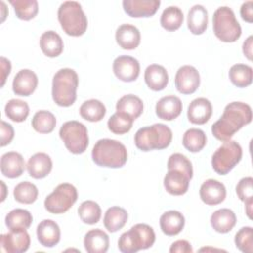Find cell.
Segmentation results:
<instances>
[{
    "mask_svg": "<svg viewBox=\"0 0 253 253\" xmlns=\"http://www.w3.org/2000/svg\"><path fill=\"white\" fill-rule=\"evenodd\" d=\"M188 29L194 35H202L208 27V11L202 5H194L187 18Z\"/></svg>",
    "mask_w": 253,
    "mask_h": 253,
    "instance_id": "cell-28",
    "label": "cell"
},
{
    "mask_svg": "<svg viewBox=\"0 0 253 253\" xmlns=\"http://www.w3.org/2000/svg\"><path fill=\"white\" fill-rule=\"evenodd\" d=\"M14 138V128L13 126L6 123L5 121H1V146H5L9 144Z\"/></svg>",
    "mask_w": 253,
    "mask_h": 253,
    "instance_id": "cell-46",
    "label": "cell"
},
{
    "mask_svg": "<svg viewBox=\"0 0 253 253\" xmlns=\"http://www.w3.org/2000/svg\"><path fill=\"white\" fill-rule=\"evenodd\" d=\"M169 251L171 253H192L193 248L189 241L180 239L172 243Z\"/></svg>",
    "mask_w": 253,
    "mask_h": 253,
    "instance_id": "cell-47",
    "label": "cell"
},
{
    "mask_svg": "<svg viewBox=\"0 0 253 253\" xmlns=\"http://www.w3.org/2000/svg\"><path fill=\"white\" fill-rule=\"evenodd\" d=\"M93 161L102 167L120 168L127 160L126 146L115 139L104 138L98 140L92 149Z\"/></svg>",
    "mask_w": 253,
    "mask_h": 253,
    "instance_id": "cell-2",
    "label": "cell"
},
{
    "mask_svg": "<svg viewBox=\"0 0 253 253\" xmlns=\"http://www.w3.org/2000/svg\"><path fill=\"white\" fill-rule=\"evenodd\" d=\"M172 130L164 124H154L152 126L139 128L134 134V143L142 151L153 149H164L169 146L172 140Z\"/></svg>",
    "mask_w": 253,
    "mask_h": 253,
    "instance_id": "cell-4",
    "label": "cell"
},
{
    "mask_svg": "<svg viewBox=\"0 0 253 253\" xmlns=\"http://www.w3.org/2000/svg\"><path fill=\"white\" fill-rule=\"evenodd\" d=\"M242 148L234 140L224 141L211 156L212 169L219 175L228 174L241 160Z\"/></svg>",
    "mask_w": 253,
    "mask_h": 253,
    "instance_id": "cell-9",
    "label": "cell"
},
{
    "mask_svg": "<svg viewBox=\"0 0 253 253\" xmlns=\"http://www.w3.org/2000/svg\"><path fill=\"white\" fill-rule=\"evenodd\" d=\"M144 80L149 89L153 91L163 90L169 81L167 70L159 64H150L144 71Z\"/></svg>",
    "mask_w": 253,
    "mask_h": 253,
    "instance_id": "cell-24",
    "label": "cell"
},
{
    "mask_svg": "<svg viewBox=\"0 0 253 253\" xmlns=\"http://www.w3.org/2000/svg\"><path fill=\"white\" fill-rule=\"evenodd\" d=\"M228 76L234 86L238 88H245L252 83L253 70L249 65L237 63L230 67Z\"/></svg>",
    "mask_w": 253,
    "mask_h": 253,
    "instance_id": "cell-32",
    "label": "cell"
},
{
    "mask_svg": "<svg viewBox=\"0 0 253 253\" xmlns=\"http://www.w3.org/2000/svg\"><path fill=\"white\" fill-rule=\"evenodd\" d=\"M1 173L10 179L20 177L25 171V160L23 156L16 151H9L1 156Z\"/></svg>",
    "mask_w": 253,
    "mask_h": 253,
    "instance_id": "cell-17",
    "label": "cell"
},
{
    "mask_svg": "<svg viewBox=\"0 0 253 253\" xmlns=\"http://www.w3.org/2000/svg\"><path fill=\"white\" fill-rule=\"evenodd\" d=\"M154 241L153 228L145 223H137L120 236L118 247L123 253H135L138 250L151 247Z\"/></svg>",
    "mask_w": 253,
    "mask_h": 253,
    "instance_id": "cell-6",
    "label": "cell"
},
{
    "mask_svg": "<svg viewBox=\"0 0 253 253\" xmlns=\"http://www.w3.org/2000/svg\"><path fill=\"white\" fill-rule=\"evenodd\" d=\"M14 198L21 204H33L39 195L38 188L31 182L24 181L19 183L14 189Z\"/></svg>",
    "mask_w": 253,
    "mask_h": 253,
    "instance_id": "cell-42",
    "label": "cell"
},
{
    "mask_svg": "<svg viewBox=\"0 0 253 253\" xmlns=\"http://www.w3.org/2000/svg\"><path fill=\"white\" fill-rule=\"evenodd\" d=\"M33 222L32 213L24 209H15L5 217V224L9 229L29 228Z\"/></svg>",
    "mask_w": 253,
    "mask_h": 253,
    "instance_id": "cell-36",
    "label": "cell"
},
{
    "mask_svg": "<svg viewBox=\"0 0 253 253\" xmlns=\"http://www.w3.org/2000/svg\"><path fill=\"white\" fill-rule=\"evenodd\" d=\"M236 224V215L229 209H219L211 216V227L219 233L229 232Z\"/></svg>",
    "mask_w": 253,
    "mask_h": 253,
    "instance_id": "cell-27",
    "label": "cell"
},
{
    "mask_svg": "<svg viewBox=\"0 0 253 253\" xmlns=\"http://www.w3.org/2000/svg\"><path fill=\"white\" fill-rule=\"evenodd\" d=\"M159 224L164 234L174 236L183 230L185 225V217L178 211H168L160 216Z\"/></svg>",
    "mask_w": 253,
    "mask_h": 253,
    "instance_id": "cell-26",
    "label": "cell"
},
{
    "mask_svg": "<svg viewBox=\"0 0 253 253\" xmlns=\"http://www.w3.org/2000/svg\"><path fill=\"white\" fill-rule=\"evenodd\" d=\"M236 247L244 253H252L253 251V229L250 226L240 228L234 237Z\"/></svg>",
    "mask_w": 253,
    "mask_h": 253,
    "instance_id": "cell-45",
    "label": "cell"
},
{
    "mask_svg": "<svg viewBox=\"0 0 253 253\" xmlns=\"http://www.w3.org/2000/svg\"><path fill=\"white\" fill-rule=\"evenodd\" d=\"M226 189L224 185L214 179L206 180L200 188L201 200L209 206H215L224 201Z\"/></svg>",
    "mask_w": 253,
    "mask_h": 253,
    "instance_id": "cell-15",
    "label": "cell"
},
{
    "mask_svg": "<svg viewBox=\"0 0 253 253\" xmlns=\"http://www.w3.org/2000/svg\"><path fill=\"white\" fill-rule=\"evenodd\" d=\"M37 237L44 247H53L60 240V228L51 219H43L37 227Z\"/></svg>",
    "mask_w": 253,
    "mask_h": 253,
    "instance_id": "cell-21",
    "label": "cell"
},
{
    "mask_svg": "<svg viewBox=\"0 0 253 253\" xmlns=\"http://www.w3.org/2000/svg\"><path fill=\"white\" fill-rule=\"evenodd\" d=\"M57 17L62 30L69 36L79 37L87 30V17L76 1L63 2L58 8Z\"/></svg>",
    "mask_w": 253,
    "mask_h": 253,
    "instance_id": "cell-5",
    "label": "cell"
},
{
    "mask_svg": "<svg viewBox=\"0 0 253 253\" xmlns=\"http://www.w3.org/2000/svg\"><path fill=\"white\" fill-rule=\"evenodd\" d=\"M182 102L180 98L174 95L162 97L155 106L157 117L164 121H172L180 116L182 112Z\"/></svg>",
    "mask_w": 253,
    "mask_h": 253,
    "instance_id": "cell-19",
    "label": "cell"
},
{
    "mask_svg": "<svg viewBox=\"0 0 253 253\" xmlns=\"http://www.w3.org/2000/svg\"><path fill=\"white\" fill-rule=\"evenodd\" d=\"M80 116L89 122H99L106 115L105 105L96 99H90L85 101L79 109Z\"/></svg>",
    "mask_w": 253,
    "mask_h": 253,
    "instance_id": "cell-33",
    "label": "cell"
},
{
    "mask_svg": "<svg viewBox=\"0 0 253 253\" xmlns=\"http://www.w3.org/2000/svg\"><path fill=\"white\" fill-rule=\"evenodd\" d=\"M236 194L238 198L245 204V211L247 216L252 218V205H253V178L244 177L236 185Z\"/></svg>",
    "mask_w": 253,
    "mask_h": 253,
    "instance_id": "cell-38",
    "label": "cell"
},
{
    "mask_svg": "<svg viewBox=\"0 0 253 253\" xmlns=\"http://www.w3.org/2000/svg\"><path fill=\"white\" fill-rule=\"evenodd\" d=\"M252 41H253V37L252 36H249L245 42H243V45H242V50H243V53L244 55L249 59V60H252Z\"/></svg>",
    "mask_w": 253,
    "mask_h": 253,
    "instance_id": "cell-50",
    "label": "cell"
},
{
    "mask_svg": "<svg viewBox=\"0 0 253 253\" xmlns=\"http://www.w3.org/2000/svg\"><path fill=\"white\" fill-rule=\"evenodd\" d=\"M160 6L159 0H124V11L132 18L153 16Z\"/></svg>",
    "mask_w": 253,
    "mask_h": 253,
    "instance_id": "cell-14",
    "label": "cell"
},
{
    "mask_svg": "<svg viewBox=\"0 0 253 253\" xmlns=\"http://www.w3.org/2000/svg\"><path fill=\"white\" fill-rule=\"evenodd\" d=\"M168 170H178L183 172L190 179L193 177V166L191 161L182 153H174L170 155L167 161Z\"/></svg>",
    "mask_w": 253,
    "mask_h": 253,
    "instance_id": "cell-44",
    "label": "cell"
},
{
    "mask_svg": "<svg viewBox=\"0 0 253 253\" xmlns=\"http://www.w3.org/2000/svg\"><path fill=\"white\" fill-rule=\"evenodd\" d=\"M0 60H1V70H2V72H1V79H2L1 86L3 87L4 84H5L6 78L10 74V71H11V62H10V60L5 58L4 56H1Z\"/></svg>",
    "mask_w": 253,
    "mask_h": 253,
    "instance_id": "cell-49",
    "label": "cell"
},
{
    "mask_svg": "<svg viewBox=\"0 0 253 253\" xmlns=\"http://www.w3.org/2000/svg\"><path fill=\"white\" fill-rule=\"evenodd\" d=\"M113 71L118 79L124 82H132L139 75L140 65L134 57L120 55L113 62Z\"/></svg>",
    "mask_w": 253,
    "mask_h": 253,
    "instance_id": "cell-13",
    "label": "cell"
},
{
    "mask_svg": "<svg viewBox=\"0 0 253 253\" xmlns=\"http://www.w3.org/2000/svg\"><path fill=\"white\" fill-rule=\"evenodd\" d=\"M40 46L44 55L48 57H56L63 51L62 39L54 31H46L41 36Z\"/></svg>",
    "mask_w": 253,
    "mask_h": 253,
    "instance_id": "cell-29",
    "label": "cell"
},
{
    "mask_svg": "<svg viewBox=\"0 0 253 253\" xmlns=\"http://www.w3.org/2000/svg\"><path fill=\"white\" fill-rule=\"evenodd\" d=\"M182 143L184 147L189 151L199 152L205 147L207 143L206 133L200 128H189L183 135Z\"/></svg>",
    "mask_w": 253,
    "mask_h": 253,
    "instance_id": "cell-35",
    "label": "cell"
},
{
    "mask_svg": "<svg viewBox=\"0 0 253 253\" xmlns=\"http://www.w3.org/2000/svg\"><path fill=\"white\" fill-rule=\"evenodd\" d=\"M77 190L69 183L59 184L44 200V208L54 214L66 212L77 201Z\"/></svg>",
    "mask_w": 253,
    "mask_h": 253,
    "instance_id": "cell-10",
    "label": "cell"
},
{
    "mask_svg": "<svg viewBox=\"0 0 253 253\" xmlns=\"http://www.w3.org/2000/svg\"><path fill=\"white\" fill-rule=\"evenodd\" d=\"M184 21L182 10L177 6L167 7L161 14L160 24L163 29L169 32L178 30Z\"/></svg>",
    "mask_w": 253,
    "mask_h": 253,
    "instance_id": "cell-34",
    "label": "cell"
},
{
    "mask_svg": "<svg viewBox=\"0 0 253 253\" xmlns=\"http://www.w3.org/2000/svg\"><path fill=\"white\" fill-rule=\"evenodd\" d=\"M212 114V107L211 102L206 98H197L193 100L187 112V117L189 122L195 125L206 124Z\"/></svg>",
    "mask_w": 253,
    "mask_h": 253,
    "instance_id": "cell-18",
    "label": "cell"
},
{
    "mask_svg": "<svg viewBox=\"0 0 253 253\" xmlns=\"http://www.w3.org/2000/svg\"><path fill=\"white\" fill-rule=\"evenodd\" d=\"M59 136L65 147L73 154L83 153L89 143L87 127L78 121H68L59 129Z\"/></svg>",
    "mask_w": 253,
    "mask_h": 253,
    "instance_id": "cell-8",
    "label": "cell"
},
{
    "mask_svg": "<svg viewBox=\"0 0 253 253\" xmlns=\"http://www.w3.org/2000/svg\"><path fill=\"white\" fill-rule=\"evenodd\" d=\"M16 16L24 21L35 18L39 12V5L36 0H10Z\"/></svg>",
    "mask_w": 253,
    "mask_h": 253,
    "instance_id": "cell-41",
    "label": "cell"
},
{
    "mask_svg": "<svg viewBox=\"0 0 253 253\" xmlns=\"http://www.w3.org/2000/svg\"><path fill=\"white\" fill-rule=\"evenodd\" d=\"M78 75L71 68H61L53 76L51 95L60 107H69L76 100Z\"/></svg>",
    "mask_w": 253,
    "mask_h": 253,
    "instance_id": "cell-3",
    "label": "cell"
},
{
    "mask_svg": "<svg viewBox=\"0 0 253 253\" xmlns=\"http://www.w3.org/2000/svg\"><path fill=\"white\" fill-rule=\"evenodd\" d=\"M212 29L215 37L224 42H233L241 36V27L233 11L226 6L217 8L213 13Z\"/></svg>",
    "mask_w": 253,
    "mask_h": 253,
    "instance_id": "cell-7",
    "label": "cell"
},
{
    "mask_svg": "<svg viewBox=\"0 0 253 253\" xmlns=\"http://www.w3.org/2000/svg\"><path fill=\"white\" fill-rule=\"evenodd\" d=\"M133 121L134 120L128 115L116 112L108 120V128L115 134H124L131 129Z\"/></svg>",
    "mask_w": 253,
    "mask_h": 253,
    "instance_id": "cell-40",
    "label": "cell"
},
{
    "mask_svg": "<svg viewBox=\"0 0 253 253\" xmlns=\"http://www.w3.org/2000/svg\"><path fill=\"white\" fill-rule=\"evenodd\" d=\"M200 81L199 71L192 65L180 67L175 75V86L177 90L184 95L196 92L200 86Z\"/></svg>",
    "mask_w": 253,
    "mask_h": 253,
    "instance_id": "cell-12",
    "label": "cell"
},
{
    "mask_svg": "<svg viewBox=\"0 0 253 253\" xmlns=\"http://www.w3.org/2000/svg\"><path fill=\"white\" fill-rule=\"evenodd\" d=\"M251 121V107L242 102H232L225 106L222 116L211 126V132L216 139L227 141Z\"/></svg>",
    "mask_w": 253,
    "mask_h": 253,
    "instance_id": "cell-1",
    "label": "cell"
},
{
    "mask_svg": "<svg viewBox=\"0 0 253 253\" xmlns=\"http://www.w3.org/2000/svg\"><path fill=\"white\" fill-rule=\"evenodd\" d=\"M116 110L117 112L125 113L135 120L142 114L143 103L137 96L128 94L119 99L116 105Z\"/></svg>",
    "mask_w": 253,
    "mask_h": 253,
    "instance_id": "cell-31",
    "label": "cell"
},
{
    "mask_svg": "<svg viewBox=\"0 0 253 253\" xmlns=\"http://www.w3.org/2000/svg\"><path fill=\"white\" fill-rule=\"evenodd\" d=\"M52 169V161L49 155L44 152H37L32 155L27 163L29 175L34 179L46 177Z\"/></svg>",
    "mask_w": 253,
    "mask_h": 253,
    "instance_id": "cell-20",
    "label": "cell"
},
{
    "mask_svg": "<svg viewBox=\"0 0 253 253\" xmlns=\"http://www.w3.org/2000/svg\"><path fill=\"white\" fill-rule=\"evenodd\" d=\"M240 15L245 22H248V23L253 22V2L252 1L244 2L241 5Z\"/></svg>",
    "mask_w": 253,
    "mask_h": 253,
    "instance_id": "cell-48",
    "label": "cell"
},
{
    "mask_svg": "<svg viewBox=\"0 0 253 253\" xmlns=\"http://www.w3.org/2000/svg\"><path fill=\"white\" fill-rule=\"evenodd\" d=\"M109 243L108 234L99 228L89 230L84 236V247L88 253H105Z\"/></svg>",
    "mask_w": 253,
    "mask_h": 253,
    "instance_id": "cell-25",
    "label": "cell"
},
{
    "mask_svg": "<svg viewBox=\"0 0 253 253\" xmlns=\"http://www.w3.org/2000/svg\"><path fill=\"white\" fill-rule=\"evenodd\" d=\"M190 178L178 170H168L164 177L163 185L165 190L173 196L184 195L190 185Z\"/></svg>",
    "mask_w": 253,
    "mask_h": 253,
    "instance_id": "cell-22",
    "label": "cell"
},
{
    "mask_svg": "<svg viewBox=\"0 0 253 253\" xmlns=\"http://www.w3.org/2000/svg\"><path fill=\"white\" fill-rule=\"evenodd\" d=\"M56 125V119L49 111H38L32 119L33 128L40 133L51 132Z\"/></svg>",
    "mask_w": 253,
    "mask_h": 253,
    "instance_id": "cell-37",
    "label": "cell"
},
{
    "mask_svg": "<svg viewBox=\"0 0 253 253\" xmlns=\"http://www.w3.org/2000/svg\"><path fill=\"white\" fill-rule=\"evenodd\" d=\"M30 108L27 102L20 99H11L5 106V114L13 122H24L29 116Z\"/></svg>",
    "mask_w": 253,
    "mask_h": 253,
    "instance_id": "cell-39",
    "label": "cell"
},
{
    "mask_svg": "<svg viewBox=\"0 0 253 253\" xmlns=\"http://www.w3.org/2000/svg\"><path fill=\"white\" fill-rule=\"evenodd\" d=\"M1 248L7 253H23L30 247L31 238L25 228L10 229L0 236Z\"/></svg>",
    "mask_w": 253,
    "mask_h": 253,
    "instance_id": "cell-11",
    "label": "cell"
},
{
    "mask_svg": "<svg viewBox=\"0 0 253 253\" xmlns=\"http://www.w3.org/2000/svg\"><path fill=\"white\" fill-rule=\"evenodd\" d=\"M101 208L94 201H84L78 208L80 219L87 224H95L101 218Z\"/></svg>",
    "mask_w": 253,
    "mask_h": 253,
    "instance_id": "cell-43",
    "label": "cell"
},
{
    "mask_svg": "<svg viewBox=\"0 0 253 253\" xmlns=\"http://www.w3.org/2000/svg\"><path fill=\"white\" fill-rule=\"evenodd\" d=\"M104 225L110 232L122 229L127 221V212L121 207H111L104 215Z\"/></svg>",
    "mask_w": 253,
    "mask_h": 253,
    "instance_id": "cell-30",
    "label": "cell"
},
{
    "mask_svg": "<svg viewBox=\"0 0 253 253\" xmlns=\"http://www.w3.org/2000/svg\"><path fill=\"white\" fill-rule=\"evenodd\" d=\"M38 76L30 69H21L15 75L12 83L13 92L18 96L32 95L38 86Z\"/></svg>",
    "mask_w": 253,
    "mask_h": 253,
    "instance_id": "cell-16",
    "label": "cell"
},
{
    "mask_svg": "<svg viewBox=\"0 0 253 253\" xmlns=\"http://www.w3.org/2000/svg\"><path fill=\"white\" fill-rule=\"evenodd\" d=\"M116 42L124 49H134L140 43L139 30L129 24L121 25L116 31Z\"/></svg>",
    "mask_w": 253,
    "mask_h": 253,
    "instance_id": "cell-23",
    "label": "cell"
}]
</instances>
